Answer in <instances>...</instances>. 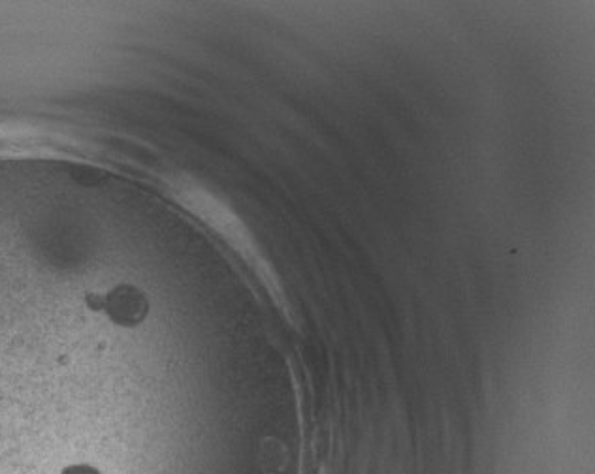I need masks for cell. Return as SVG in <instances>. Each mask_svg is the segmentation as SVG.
Segmentation results:
<instances>
[{
  "label": "cell",
  "instance_id": "obj_1",
  "mask_svg": "<svg viewBox=\"0 0 595 474\" xmlns=\"http://www.w3.org/2000/svg\"><path fill=\"white\" fill-rule=\"evenodd\" d=\"M104 311L112 318L113 324L134 328L144 322L149 311V303L138 288L119 285L104 298Z\"/></svg>",
  "mask_w": 595,
  "mask_h": 474
},
{
  "label": "cell",
  "instance_id": "obj_2",
  "mask_svg": "<svg viewBox=\"0 0 595 474\" xmlns=\"http://www.w3.org/2000/svg\"><path fill=\"white\" fill-rule=\"evenodd\" d=\"M61 474H100L95 467L91 465H70L66 467L65 471Z\"/></svg>",
  "mask_w": 595,
  "mask_h": 474
}]
</instances>
